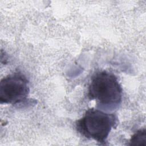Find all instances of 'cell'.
<instances>
[{
    "instance_id": "obj_1",
    "label": "cell",
    "mask_w": 146,
    "mask_h": 146,
    "mask_svg": "<svg viewBox=\"0 0 146 146\" xmlns=\"http://www.w3.org/2000/svg\"><path fill=\"white\" fill-rule=\"evenodd\" d=\"M117 117L114 113H106L94 108L88 109L76 122L77 131L89 139L106 144L111 129L117 126Z\"/></svg>"
},
{
    "instance_id": "obj_2",
    "label": "cell",
    "mask_w": 146,
    "mask_h": 146,
    "mask_svg": "<svg viewBox=\"0 0 146 146\" xmlns=\"http://www.w3.org/2000/svg\"><path fill=\"white\" fill-rule=\"evenodd\" d=\"M88 97L99 104L114 107L120 104L122 88L116 76L103 71L96 73L91 78L88 89Z\"/></svg>"
},
{
    "instance_id": "obj_3",
    "label": "cell",
    "mask_w": 146,
    "mask_h": 146,
    "mask_svg": "<svg viewBox=\"0 0 146 146\" xmlns=\"http://www.w3.org/2000/svg\"><path fill=\"white\" fill-rule=\"evenodd\" d=\"M30 92L29 80L25 75L17 72L2 78L0 82L1 104H16L26 100Z\"/></svg>"
},
{
    "instance_id": "obj_4",
    "label": "cell",
    "mask_w": 146,
    "mask_h": 146,
    "mask_svg": "<svg viewBox=\"0 0 146 146\" xmlns=\"http://www.w3.org/2000/svg\"><path fill=\"white\" fill-rule=\"evenodd\" d=\"M129 145L146 146V130L140 129L136 132L129 140Z\"/></svg>"
}]
</instances>
